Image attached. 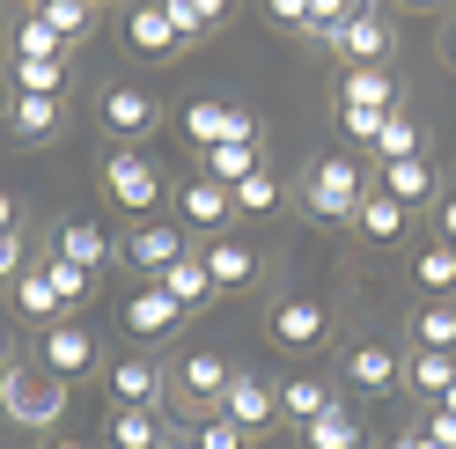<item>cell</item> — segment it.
<instances>
[{
  "mask_svg": "<svg viewBox=\"0 0 456 449\" xmlns=\"http://www.w3.org/2000/svg\"><path fill=\"white\" fill-rule=\"evenodd\" d=\"M442 412H456V383H449V390H442Z\"/></svg>",
  "mask_w": 456,
  "mask_h": 449,
  "instance_id": "52",
  "label": "cell"
},
{
  "mask_svg": "<svg viewBox=\"0 0 456 449\" xmlns=\"http://www.w3.org/2000/svg\"><path fill=\"white\" fill-rule=\"evenodd\" d=\"M162 295L177 302L184 317H191V310H207V302H214V273H207V258H191V250H184V258L162 273Z\"/></svg>",
  "mask_w": 456,
  "mask_h": 449,
  "instance_id": "22",
  "label": "cell"
},
{
  "mask_svg": "<svg viewBox=\"0 0 456 449\" xmlns=\"http://www.w3.org/2000/svg\"><path fill=\"white\" fill-rule=\"evenodd\" d=\"M273 200H280V177L258 162V170H250V177L236 184V214H273Z\"/></svg>",
  "mask_w": 456,
  "mask_h": 449,
  "instance_id": "36",
  "label": "cell"
},
{
  "mask_svg": "<svg viewBox=\"0 0 456 449\" xmlns=\"http://www.w3.org/2000/svg\"><path fill=\"white\" fill-rule=\"evenodd\" d=\"M361 15V0H309V37H331V30H346V22Z\"/></svg>",
  "mask_w": 456,
  "mask_h": 449,
  "instance_id": "37",
  "label": "cell"
},
{
  "mask_svg": "<svg viewBox=\"0 0 456 449\" xmlns=\"http://www.w3.org/2000/svg\"><path fill=\"white\" fill-rule=\"evenodd\" d=\"M302 449H368V428H361V412L331 405V412H317L302 428Z\"/></svg>",
  "mask_w": 456,
  "mask_h": 449,
  "instance_id": "23",
  "label": "cell"
},
{
  "mask_svg": "<svg viewBox=\"0 0 456 449\" xmlns=\"http://www.w3.org/2000/svg\"><path fill=\"white\" fill-rule=\"evenodd\" d=\"M221 420H236L243 435H258V428H273L280 420V390L265 383V376H228V390H221Z\"/></svg>",
  "mask_w": 456,
  "mask_h": 449,
  "instance_id": "8",
  "label": "cell"
},
{
  "mask_svg": "<svg viewBox=\"0 0 456 449\" xmlns=\"http://www.w3.org/2000/svg\"><path fill=\"white\" fill-rule=\"evenodd\" d=\"M96 126L110 133V148H140L148 133H162V103L140 89V81H103V96H96Z\"/></svg>",
  "mask_w": 456,
  "mask_h": 449,
  "instance_id": "3",
  "label": "cell"
},
{
  "mask_svg": "<svg viewBox=\"0 0 456 449\" xmlns=\"http://www.w3.org/2000/svg\"><path fill=\"white\" fill-rule=\"evenodd\" d=\"M412 280H419L427 302H449V295H456V250H449V243H427L419 258H412Z\"/></svg>",
  "mask_w": 456,
  "mask_h": 449,
  "instance_id": "27",
  "label": "cell"
},
{
  "mask_svg": "<svg viewBox=\"0 0 456 449\" xmlns=\"http://www.w3.org/2000/svg\"><path fill=\"white\" fill-rule=\"evenodd\" d=\"M162 369L155 361H140V354H126V361H110V398L118 405H162Z\"/></svg>",
  "mask_w": 456,
  "mask_h": 449,
  "instance_id": "21",
  "label": "cell"
},
{
  "mask_svg": "<svg viewBox=\"0 0 456 449\" xmlns=\"http://www.w3.org/2000/svg\"><path fill=\"white\" fill-rule=\"evenodd\" d=\"M442 67H456V22L442 30Z\"/></svg>",
  "mask_w": 456,
  "mask_h": 449,
  "instance_id": "50",
  "label": "cell"
},
{
  "mask_svg": "<svg viewBox=\"0 0 456 449\" xmlns=\"http://www.w3.org/2000/svg\"><path fill=\"white\" fill-rule=\"evenodd\" d=\"M126 52H140V60H177L184 52V37L169 30V15H162V0H140L126 15Z\"/></svg>",
  "mask_w": 456,
  "mask_h": 449,
  "instance_id": "14",
  "label": "cell"
},
{
  "mask_svg": "<svg viewBox=\"0 0 456 449\" xmlns=\"http://www.w3.org/2000/svg\"><path fill=\"white\" fill-rule=\"evenodd\" d=\"M110 449H177L162 405H118L110 412Z\"/></svg>",
  "mask_w": 456,
  "mask_h": 449,
  "instance_id": "16",
  "label": "cell"
},
{
  "mask_svg": "<svg viewBox=\"0 0 456 449\" xmlns=\"http://www.w3.org/2000/svg\"><path fill=\"white\" fill-rule=\"evenodd\" d=\"M67 398H74V383H60V376H45L37 361L30 369H0V412L15 420V428H30V435H52L67 420Z\"/></svg>",
  "mask_w": 456,
  "mask_h": 449,
  "instance_id": "1",
  "label": "cell"
},
{
  "mask_svg": "<svg viewBox=\"0 0 456 449\" xmlns=\"http://www.w3.org/2000/svg\"><path fill=\"white\" fill-rule=\"evenodd\" d=\"M103 200L126 207V214L162 207V170L148 162V148H110V155H103Z\"/></svg>",
  "mask_w": 456,
  "mask_h": 449,
  "instance_id": "4",
  "label": "cell"
},
{
  "mask_svg": "<svg viewBox=\"0 0 456 449\" xmlns=\"http://www.w3.org/2000/svg\"><path fill=\"white\" fill-rule=\"evenodd\" d=\"M338 383H354L361 398H390V390H405V361H397V347H383V339H361V347H346V361H338Z\"/></svg>",
  "mask_w": 456,
  "mask_h": 449,
  "instance_id": "7",
  "label": "cell"
},
{
  "mask_svg": "<svg viewBox=\"0 0 456 449\" xmlns=\"http://www.w3.org/2000/svg\"><path fill=\"white\" fill-rule=\"evenodd\" d=\"M383 118H390V110H361V103H338V133H346V140H361V148H376V140H383Z\"/></svg>",
  "mask_w": 456,
  "mask_h": 449,
  "instance_id": "39",
  "label": "cell"
},
{
  "mask_svg": "<svg viewBox=\"0 0 456 449\" xmlns=\"http://www.w3.org/2000/svg\"><path fill=\"white\" fill-rule=\"evenodd\" d=\"M8 354H15V331H8V324H0V369H8Z\"/></svg>",
  "mask_w": 456,
  "mask_h": 449,
  "instance_id": "51",
  "label": "cell"
},
{
  "mask_svg": "<svg viewBox=\"0 0 456 449\" xmlns=\"http://www.w3.org/2000/svg\"><path fill=\"white\" fill-rule=\"evenodd\" d=\"M60 258L96 273V265L110 258V236H103V221H60Z\"/></svg>",
  "mask_w": 456,
  "mask_h": 449,
  "instance_id": "26",
  "label": "cell"
},
{
  "mask_svg": "<svg viewBox=\"0 0 456 449\" xmlns=\"http://www.w3.org/2000/svg\"><path fill=\"white\" fill-rule=\"evenodd\" d=\"M405 8H435V0H405Z\"/></svg>",
  "mask_w": 456,
  "mask_h": 449,
  "instance_id": "54",
  "label": "cell"
},
{
  "mask_svg": "<svg viewBox=\"0 0 456 449\" xmlns=\"http://www.w3.org/2000/svg\"><path fill=\"white\" fill-rule=\"evenodd\" d=\"M191 449H250V435L236 428V420H221V412H214V420H199V435H191Z\"/></svg>",
  "mask_w": 456,
  "mask_h": 449,
  "instance_id": "40",
  "label": "cell"
},
{
  "mask_svg": "<svg viewBox=\"0 0 456 449\" xmlns=\"http://www.w3.org/2000/svg\"><path fill=\"white\" fill-rule=\"evenodd\" d=\"M419 435L435 442V449H456V412H442V405H435V412H427V428H419Z\"/></svg>",
  "mask_w": 456,
  "mask_h": 449,
  "instance_id": "44",
  "label": "cell"
},
{
  "mask_svg": "<svg viewBox=\"0 0 456 449\" xmlns=\"http://www.w3.org/2000/svg\"><path fill=\"white\" fill-rule=\"evenodd\" d=\"M456 383V354H405V390H419V398H435L442 405V390Z\"/></svg>",
  "mask_w": 456,
  "mask_h": 449,
  "instance_id": "28",
  "label": "cell"
},
{
  "mask_svg": "<svg viewBox=\"0 0 456 449\" xmlns=\"http://www.w3.org/2000/svg\"><path fill=\"white\" fill-rule=\"evenodd\" d=\"M162 15H169V30H177L184 45H199V37H207V22H199V8H191V0H162Z\"/></svg>",
  "mask_w": 456,
  "mask_h": 449,
  "instance_id": "42",
  "label": "cell"
},
{
  "mask_svg": "<svg viewBox=\"0 0 456 449\" xmlns=\"http://www.w3.org/2000/svg\"><path fill=\"white\" fill-rule=\"evenodd\" d=\"M368 200V170L346 155H324V162H309V177H302V214H317V221H354Z\"/></svg>",
  "mask_w": 456,
  "mask_h": 449,
  "instance_id": "2",
  "label": "cell"
},
{
  "mask_svg": "<svg viewBox=\"0 0 456 449\" xmlns=\"http://www.w3.org/2000/svg\"><path fill=\"white\" fill-rule=\"evenodd\" d=\"M228 376H236V369H228L221 354H207V347H199V354H184L177 369H169V383H177V398L207 405V412H221V390H228Z\"/></svg>",
  "mask_w": 456,
  "mask_h": 449,
  "instance_id": "11",
  "label": "cell"
},
{
  "mask_svg": "<svg viewBox=\"0 0 456 449\" xmlns=\"http://www.w3.org/2000/svg\"><path fill=\"white\" fill-rule=\"evenodd\" d=\"M221 118H228V103H214V96H191V103H184V140H191L199 155L221 148Z\"/></svg>",
  "mask_w": 456,
  "mask_h": 449,
  "instance_id": "31",
  "label": "cell"
},
{
  "mask_svg": "<svg viewBox=\"0 0 456 449\" xmlns=\"http://www.w3.org/2000/svg\"><path fill=\"white\" fill-rule=\"evenodd\" d=\"M273 390H280V420H288V428H309L317 412L338 405V390L324 376H288V383H273Z\"/></svg>",
  "mask_w": 456,
  "mask_h": 449,
  "instance_id": "19",
  "label": "cell"
},
{
  "mask_svg": "<svg viewBox=\"0 0 456 449\" xmlns=\"http://www.w3.org/2000/svg\"><path fill=\"white\" fill-rule=\"evenodd\" d=\"M89 8H96V0H45V8H37V15H45V22H52V30H60V37L74 45L81 30H89Z\"/></svg>",
  "mask_w": 456,
  "mask_h": 449,
  "instance_id": "38",
  "label": "cell"
},
{
  "mask_svg": "<svg viewBox=\"0 0 456 449\" xmlns=\"http://www.w3.org/2000/svg\"><path fill=\"white\" fill-rule=\"evenodd\" d=\"M376 155H383V162H405V155H419V126L405 118V110H390V118H383V140H376Z\"/></svg>",
  "mask_w": 456,
  "mask_h": 449,
  "instance_id": "35",
  "label": "cell"
},
{
  "mask_svg": "<svg viewBox=\"0 0 456 449\" xmlns=\"http://www.w3.org/2000/svg\"><path fill=\"white\" fill-rule=\"evenodd\" d=\"M118 317H126V331H133V339H169V331L184 324V310H177V302L162 295V280H148V288H133Z\"/></svg>",
  "mask_w": 456,
  "mask_h": 449,
  "instance_id": "13",
  "label": "cell"
},
{
  "mask_svg": "<svg viewBox=\"0 0 456 449\" xmlns=\"http://www.w3.org/2000/svg\"><path fill=\"white\" fill-rule=\"evenodd\" d=\"M199 258H207V273H214V295H236V288H250V280H258V250L250 243H236V236H214L207 250H199Z\"/></svg>",
  "mask_w": 456,
  "mask_h": 449,
  "instance_id": "15",
  "label": "cell"
},
{
  "mask_svg": "<svg viewBox=\"0 0 456 449\" xmlns=\"http://www.w3.org/2000/svg\"><path fill=\"white\" fill-rule=\"evenodd\" d=\"M405 221H412V207H397L390 192H368L361 214H354V236H361V243H376V250H390L397 236H405Z\"/></svg>",
  "mask_w": 456,
  "mask_h": 449,
  "instance_id": "20",
  "label": "cell"
},
{
  "mask_svg": "<svg viewBox=\"0 0 456 449\" xmlns=\"http://www.w3.org/2000/svg\"><path fill=\"white\" fill-rule=\"evenodd\" d=\"M412 347L419 354H456V302H427L412 317Z\"/></svg>",
  "mask_w": 456,
  "mask_h": 449,
  "instance_id": "29",
  "label": "cell"
},
{
  "mask_svg": "<svg viewBox=\"0 0 456 449\" xmlns=\"http://www.w3.org/2000/svg\"><path fill=\"white\" fill-rule=\"evenodd\" d=\"M37 8H45V0H37Z\"/></svg>",
  "mask_w": 456,
  "mask_h": 449,
  "instance_id": "55",
  "label": "cell"
},
{
  "mask_svg": "<svg viewBox=\"0 0 456 449\" xmlns=\"http://www.w3.org/2000/svg\"><path fill=\"white\" fill-rule=\"evenodd\" d=\"M45 449H96V442H45Z\"/></svg>",
  "mask_w": 456,
  "mask_h": 449,
  "instance_id": "53",
  "label": "cell"
},
{
  "mask_svg": "<svg viewBox=\"0 0 456 449\" xmlns=\"http://www.w3.org/2000/svg\"><path fill=\"white\" fill-rule=\"evenodd\" d=\"M324 45L338 52V67H390V22L376 8H361L346 30H331Z\"/></svg>",
  "mask_w": 456,
  "mask_h": 449,
  "instance_id": "10",
  "label": "cell"
},
{
  "mask_svg": "<svg viewBox=\"0 0 456 449\" xmlns=\"http://www.w3.org/2000/svg\"><path fill=\"white\" fill-rule=\"evenodd\" d=\"M177 214H184V229L221 236L228 221H236V192H228V184H214V177H191V184L177 192Z\"/></svg>",
  "mask_w": 456,
  "mask_h": 449,
  "instance_id": "12",
  "label": "cell"
},
{
  "mask_svg": "<svg viewBox=\"0 0 456 449\" xmlns=\"http://www.w3.org/2000/svg\"><path fill=\"white\" fill-rule=\"evenodd\" d=\"M250 170H258V148H228V140H221V148H207V177H214V184L236 192Z\"/></svg>",
  "mask_w": 456,
  "mask_h": 449,
  "instance_id": "34",
  "label": "cell"
},
{
  "mask_svg": "<svg viewBox=\"0 0 456 449\" xmlns=\"http://www.w3.org/2000/svg\"><path fill=\"white\" fill-rule=\"evenodd\" d=\"M221 140H228V148H258V110H250V103H228Z\"/></svg>",
  "mask_w": 456,
  "mask_h": 449,
  "instance_id": "41",
  "label": "cell"
},
{
  "mask_svg": "<svg viewBox=\"0 0 456 449\" xmlns=\"http://www.w3.org/2000/svg\"><path fill=\"white\" fill-rule=\"evenodd\" d=\"M338 103H361V110H397V74L390 67H338Z\"/></svg>",
  "mask_w": 456,
  "mask_h": 449,
  "instance_id": "17",
  "label": "cell"
},
{
  "mask_svg": "<svg viewBox=\"0 0 456 449\" xmlns=\"http://www.w3.org/2000/svg\"><path fill=\"white\" fill-rule=\"evenodd\" d=\"M118 250H126V265H133V273L162 280L169 265L184 258V229H177V221H140V229H133V236H126Z\"/></svg>",
  "mask_w": 456,
  "mask_h": 449,
  "instance_id": "9",
  "label": "cell"
},
{
  "mask_svg": "<svg viewBox=\"0 0 456 449\" xmlns=\"http://www.w3.org/2000/svg\"><path fill=\"white\" fill-rule=\"evenodd\" d=\"M15 60H67V37L45 15H30V22H15Z\"/></svg>",
  "mask_w": 456,
  "mask_h": 449,
  "instance_id": "32",
  "label": "cell"
},
{
  "mask_svg": "<svg viewBox=\"0 0 456 449\" xmlns=\"http://www.w3.org/2000/svg\"><path fill=\"white\" fill-rule=\"evenodd\" d=\"M15 317H30L37 331L67 317V310H60V295H52V280H45V265H22V273H15Z\"/></svg>",
  "mask_w": 456,
  "mask_h": 449,
  "instance_id": "24",
  "label": "cell"
},
{
  "mask_svg": "<svg viewBox=\"0 0 456 449\" xmlns=\"http://www.w3.org/2000/svg\"><path fill=\"white\" fill-rule=\"evenodd\" d=\"M435 221H442V243L456 250V192H449V200H442V214H435Z\"/></svg>",
  "mask_w": 456,
  "mask_h": 449,
  "instance_id": "47",
  "label": "cell"
},
{
  "mask_svg": "<svg viewBox=\"0 0 456 449\" xmlns=\"http://www.w3.org/2000/svg\"><path fill=\"white\" fill-rule=\"evenodd\" d=\"M0 236H15V192H0Z\"/></svg>",
  "mask_w": 456,
  "mask_h": 449,
  "instance_id": "48",
  "label": "cell"
},
{
  "mask_svg": "<svg viewBox=\"0 0 456 449\" xmlns=\"http://www.w3.org/2000/svg\"><path fill=\"white\" fill-rule=\"evenodd\" d=\"M67 60H15V96H60Z\"/></svg>",
  "mask_w": 456,
  "mask_h": 449,
  "instance_id": "33",
  "label": "cell"
},
{
  "mask_svg": "<svg viewBox=\"0 0 456 449\" xmlns=\"http://www.w3.org/2000/svg\"><path fill=\"white\" fill-rule=\"evenodd\" d=\"M96 331L89 324H74V317H60V324H45L37 331V369L45 376H60V383H81V376H96Z\"/></svg>",
  "mask_w": 456,
  "mask_h": 449,
  "instance_id": "5",
  "label": "cell"
},
{
  "mask_svg": "<svg viewBox=\"0 0 456 449\" xmlns=\"http://www.w3.org/2000/svg\"><path fill=\"white\" fill-rule=\"evenodd\" d=\"M265 339H273V347H288V354H317V347L331 339V310H324L317 295H288V302H273Z\"/></svg>",
  "mask_w": 456,
  "mask_h": 449,
  "instance_id": "6",
  "label": "cell"
},
{
  "mask_svg": "<svg viewBox=\"0 0 456 449\" xmlns=\"http://www.w3.org/2000/svg\"><path fill=\"white\" fill-rule=\"evenodd\" d=\"M45 280H52V295H60V310H67V317L96 295V273H89V265H67V258H45Z\"/></svg>",
  "mask_w": 456,
  "mask_h": 449,
  "instance_id": "30",
  "label": "cell"
},
{
  "mask_svg": "<svg viewBox=\"0 0 456 449\" xmlns=\"http://www.w3.org/2000/svg\"><path fill=\"white\" fill-rule=\"evenodd\" d=\"M376 192H390L397 207H427L442 192V177H435V162H427V155H405V162H383V184Z\"/></svg>",
  "mask_w": 456,
  "mask_h": 449,
  "instance_id": "18",
  "label": "cell"
},
{
  "mask_svg": "<svg viewBox=\"0 0 456 449\" xmlns=\"http://www.w3.org/2000/svg\"><path fill=\"white\" fill-rule=\"evenodd\" d=\"M383 449H435L427 435H397V442H383Z\"/></svg>",
  "mask_w": 456,
  "mask_h": 449,
  "instance_id": "49",
  "label": "cell"
},
{
  "mask_svg": "<svg viewBox=\"0 0 456 449\" xmlns=\"http://www.w3.org/2000/svg\"><path fill=\"white\" fill-rule=\"evenodd\" d=\"M191 8H199V22L214 30V22H228V8H236V0H191Z\"/></svg>",
  "mask_w": 456,
  "mask_h": 449,
  "instance_id": "46",
  "label": "cell"
},
{
  "mask_svg": "<svg viewBox=\"0 0 456 449\" xmlns=\"http://www.w3.org/2000/svg\"><path fill=\"white\" fill-rule=\"evenodd\" d=\"M8 133L15 140H52L60 133V96H8Z\"/></svg>",
  "mask_w": 456,
  "mask_h": 449,
  "instance_id": "25",
  "label": "cell"
},
{
  "mask_svg": "<svg viewBox=\"0 0 456 449\" xmlns=\"http://www.w3.org/2000/svg\"><path fill=\"white\" fill-rule=\"evenodd\" d=\"M15 273H22V229H15V236H0V280L15 288Z\"/></svg>",
  "mask_w": 456,
  "mask_h": 449,
  "instance_id": "45",
  "label": "cell"
},
{
  "mask_svg": "<svg viewBox=\"0 0 456 449\" xmlns=\"http://www.w3.org/2000/svg\"><path fill=\"white\" fill-rule=\"evenodd\" d=\"M265 15L280 22V30H302L309 37V0H265Z\"/></svg>",
  "mask_w": 456,
  "mask_h": 449,
  "instance_id": "43",
  "label": "cell"
}]
</instances>
